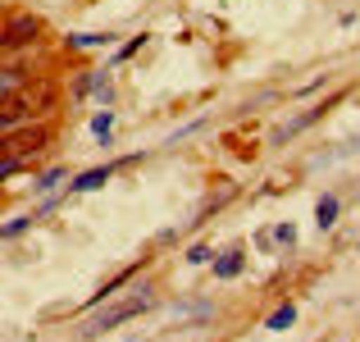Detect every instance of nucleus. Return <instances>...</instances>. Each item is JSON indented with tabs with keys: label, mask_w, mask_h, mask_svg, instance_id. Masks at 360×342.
Here are the masks:
<instances>
[{
	"label": "nucleus",
	"mask_w": 360,
	"mask_h": 342,
	"mask_svg": "<svg viewBox=\"0 0 360 342\" xmlns=\"http://www.w3.org/2000/svg\"><path fill=\"white\" fill-rule=\"evenodd\" d=\"M150 306H155V288H150V283H141V288H132L123 301H115V306H105V310H96V315H87L78 334H82V338H101V334H110V329L128 324V319L146 315Z\"/></svg>",
	"instance_id": "obj_1"
},
{
	"label": "nucleus",
	"mask_w": 360,
	"mask_h": 342,
	"mask_svg": "<svg viewBox=\"0 0 360 342\" xmlns=\"http://www.w3.org/2000/svg\"><path fill=\"white\" fill-rule=\"evenodd\" d=\"M55 128L51 123H32V128H18V132H0V160H32L41 146H51Z\"/></svg>",
	"instance_id": "obj_2"
},
{
	"label": "nucleus",
	"mask_w": 360,
	"mask_h": 342,
	"mask_svg": "<svg viewBox=\"0 0 360 342\" xmlns=\"http://www.w3.org/2000/svg\"><path fill=\"white\" fill-rule=\"evenodd\" d=\"M41 18L37 14H14L5 27H0V55H9V51H27V46L41 37Z\"/></svg>",
	"instance_id": "obj_3"
},
{
	"label": "nucleus",
	"mask_w": 360,
	"mask_h": 342,
	"mask_svg": "<svg viewBox=\"0 0 360 342\" xmlns=\"http://www.w3.org/2000/svg\"><path fill=\"white\" fill-rule=\"evenodd\" d=\"M141 270H146V255H141V260H132V265H128V270H119V274H115V279H110V283H101V288H96V292H91V297H87V301H82V315H87V310H101V306H105V301H110V297H119V288H128V283H132V279H137V274H141Z\"/></svg>",
	"instance_id": "obj_4"
},
{
	"label": "nucleus",
	"mask_w": 360,
	"mask_h": 342,
	"mask_svg": "<svg viewBox=\"0 0 360 342\" xmlns=\"http://www.w3.org/2000/svg\"><path fill=\"white\" fill-rule=\"evenodd\" d=\"M37 101L27 96V91H14L9 101H0V132H14L18 123H27V119H37Z\"/></svg>",
	"instance_id": "obj_5"
},
{
	"label": "nucleus",
	"mask_w": 360,
	"mask_h": 342,
	"mask_svg": "<svg viewBox=\"0 0 360 342\" xmlns=\"http://www.w3.org/2000/svg\"><path fill=\"white\" fill-rule=\"evenodd\" d=\"M328 106H333V101H324V106H310V110H301L297 119H288L283 128H274V132H269V146H283V141L301 137V132H306L310 123H319V119H324V114H328Z\"/></svg>",
	"instance_id": "obj_6"
},
{
	"label": "nucleus",
	"mask_w": 360,
	"mask_h": 342,
	"mask_svg": "<svg viewBox=\"0 0 360 342\" xmlns=\"http://www.w3.org/2000/svg\"><path fill=\"white\" fill-rule=\"evenodd\" d=\"M119 160H115V165H96V169H82V174H73L69 178V192H64V196H82V192H96V187H105L110 183V178H115L119 174Z\"/></svg>",
	"instance_id": "obj_7"
},
{
	"label": "nucleus",
	"mask_w": 360,
	"mask_h": 342,
	"mask_svg": "<svg viewBox=\"0 0 360 342\" xmlns=\"http://www.w3.org/2000/svg\"><path fill=\"white\" fill-rule=\"evenodd\" d=\"M242 270H246V246H242V242L214 255V279H219V283H233V279H242Z\"/></svg>",
	"instance_id": "obj_8"
},
{
	"label": "nucleus",
	"mask_w": 360,
	"mask_h": 342,
	"mask_svg": "<svg viewBox=\"0 0 360 342\" xmlns=\"http://www.w3.org/2000/svg\"><path fill=\"white\" fill-rule=\"evenodd\" d=\"M55 205H60V201H46V205H37V210H27V215H14L9 224H0V242H14L18 233H27V228H32L37 220H41V215H51Z\"/></svg>",
	"instance_id": "obj_9"
},
{
	"label": "nucleus",
	"mask_w": 360,
	"mask_h": 342,
	"mask_svg": "<svg viewBox=\"0 0 360 342\" xmlns=\"http://www.w3.org/2000/svg\"><path fill=\"white\" fill-rule=\"evenodd\" d=\"M64 46L69 51H105V46H115V32H69Z\"/></svg>",
	"instance_id": "obj_10"
},
{
	"label": "nucleus",
	"mask_w": 360,
	"mask_h": 342,
	"mask_svg": "<svg viewBox=\"0 0 360 342\" xmlns=\"http://www.w3.org/2000/svg\"><path fill=\"white\" fill-rule=\"evenodd\" d=\"M27 82V69L23 64H0V101H9L18 87Z\"/></svg>",
	"instance_id": "obj_11"
},
{
	"label": "nucleus",
	"mask_w": 360,
	"mask_h": 342,
	"mask_svg": "<svg viewBox=\"0 0 360 342\" xmlns=\"http://www.w3.org/2000/svg\"><path fill=\"white\" fill-rule=\"evenodd\" d=\"M338 215H342V201H338L333 192L315 201V224H319V233H324V228H333V224H338Z\"/></svg>",
	"instance_id": "obj_12"
},
{
	"label": "nucleus",
	"mask_w": 360,
	"mask_h": 342,
	"mask_svg": "<svg viewBox=\"0 0 360 342\" xmlns=\"http://www.w3.org/2000/svg\"><path fill=\"white\" fill-rule=\"evenodd\" d=\"M292 324H297V301H283V306L264 319V329H269V334H288Z\"/></svg>",
	"instance_id": "obj_13"
},
{
	"label": "nucleus",
	"mask_w": 360,
	"mask_h": 342,
	"mask_svg": "<svg viewBox=\"0 0 360 342\" xmlns=\"http://www.w3.org/2000/svg\"><path fill=\"white\" fill-rule=\"evenodd\" d=\"M64 178H69V169L55 165V169H46V174H37V178H32V192H51V187H60Z\"/></svg>",
	"instance_id": "obj_14"
},
{
	"label": "nucleus",
	"mask_w": 360,
	"mask_h": 342,
	"mask_svg": "<svg viewBox=\"0 0 360 342\" xmlns=\"http://www.w3.org/2000/svg\"><path fill=\"white\" fill-rule=\"evenodd\" d=\"M91 132H96V137L110 146V132H115V110H101V114H91Z\"/></svg>",
	"instance_id": "obj_15"
},
{
	"label": "nucleus",
	"mask_w": 360,
	"mask_h": 342,
	"mask_svg": "<svg viewBox=\"0 0 360 342\" xmlns=\"http://www.w3.org/2000/svg\"><path fill=\"white\" fill-rule=\"evenodd\" d=\"M141 46H146V32H141V37H128V42H123L119 51H115V60H110V69H115V64H123V60H132V55H137Z\"/></svg>",
	"instance_id": "obj_16"
},
{
	"label": "nucleus",
	"mask_w": 360,
	"mask_h": 342,
	"mask_svg": "<svg viewBox=\"0 0 360 342\" xmlns=\"http://www.w3.org/2000/svg\"><path fill=\"white\" fill-rule=\"evenodd\" d=\"M183 260H187V265H210V260H214V251H210L205 242H192V246H187V255H183Z\"/></svg>",
	"instance_id": "obj_17"
},
{
	"label": "nucleus",
	"mask_w": 360,
	"mask_h": 342,
	"mask_svg": "<svg viewBox=\"0 0 360 342\" xmlns=\"http://www.w3.org/2000/svg\"><path fill=\"white\" fill-rule=\"evenodd\" d=\"M91 87H96V69H87V73H78V82H73V101H82V96H91Z\"/></svg>",
	"instance_id": "obj_18"
},
{
	"label": "nucleus",
	"mask_w": 360,
	"mask_h": 342,
	"mask_svg": "<svg viewBox=\"0 0 360 342\" xmlns=\"http://www.w3.org/2000/svg\"><path fill=\"white\" fill-rule=\"evenodd\" d=\"M274 242H278V246H297V224H274Z\"/></svg>",
	"instance_id": "obj_19"
},
{
	"label": "nucleus",
	"mask_w": 360,
	"mask_h": 342,
	"mask_svg": "<svg viewBox=\"0 0 360 342\" xmlns=\"http://www.w3.org/2000/svg\"><path fill=\"white\" fill-rule=\"evenodd\" d=\"M23 165H27V160H0V183H5L9 174H18V169H23Z\"/></svg>",
	"instance_id": "obj_20"
}]
</instances>
